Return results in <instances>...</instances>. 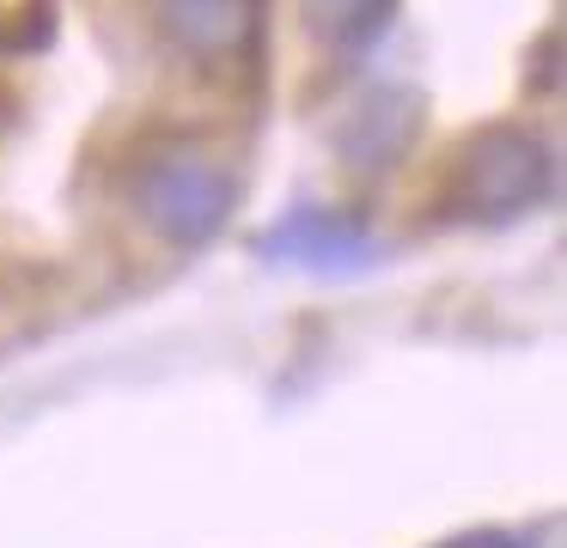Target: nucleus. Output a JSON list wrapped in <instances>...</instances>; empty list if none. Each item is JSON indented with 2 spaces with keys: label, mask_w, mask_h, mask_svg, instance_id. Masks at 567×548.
Instances as JSON below:
<instances>
[{
  "label": "nucleus",
  "mask_w": 567,
  "mask_h": 548,
  "mask_svg": "<svg viewBox=\"0 0 567 548\" xmlns=\"http://www.w3.org/2000/svg\"><path fill=\"white\" fill-rule=\"evenodd\" d=\"M482 548H513V542H501V536H488V542H482Z\"/></svg>",
  "instance_id": "nucleus-7"
},
{
  "label": "nucleus",
  "mask_w": 567,
  "mask_h": 548,
  "mask_svg": "<svg viewBox=\"0 0 567 548\" xmlns=\"http://www.w3.org/2000/svg\"><path fill=\"white\" fill-rule=\"evenodd\" d=\"M421 116H427V97H421L415 85L384 80L348 110L336 146H342V158L354 170H391V165H403V153L421 141Z\"/></svg>",
  "instance_id": "nucleus-3"
},
{
  "label": "nucleus",
  "mask_w": 567,
  "mask_h": 548,
  "mask_svg": "<svg viewBox=\"0 0 567 548\" xmlns=\"http://www.w3.org/2000/svg\"><path fill=\"white\" fill-rule=\"evenodd\" d=\"M299 19H306V31L318 37L323 49L360 55V49H372L391 31L396 0H299Z\"/></svg>",
  "instance_id": "nucleus-6"
},
{
  "label": "nucleus",
  "mask_w": 567,
  "mask_h": 548,
  "mask_svg": "<svg viewBox=\"0 0 567 548\" xmlns=\"http://www.w3.org/2000/svg\"><path fill=\"white\" fill-rule=\"evenodd\" d=\"M238 207V183L220 158L196 146H165L135 170V214L172 250H202L226 231Z\"/></svg>",
  "instance_id": "nucleus-1"
},
{
  "label": "nucleus",
  "mask_w": 567,
  "mask_h": 548,
  "mask_svg": "<svg viewBox=\"0 0 567 548\" xmlns=\"http://www.w3.org/2000/svg\"><path fill=\"white\" fill-rule=\"evenodd\" d=\"M372 231L354 214H336V207H299L281 226H269L257 238V256L269 262H299V268H360L372 262Z\"/></svg>",
  "instance_id": "nucleus-5"
},
{
  "label": "nucleus",
  "mask_w": 567,
  "mask_h": 548,
  "mask_svg": "<svg viewBox=\"0 0 567 548\" xmlns=\"http://www.w3.org/2000/svg\"><path fill=\"white\" fill-rule=\"evenodd\" d=\"M555 158L543 146L537 128H518V122H488L476 128L452 158V207L470 219H518L549 195Z\"/></svg>",
  "instance_id": "nucleus-2"
},
{
  "label": "nucleus",
  "mask_w": 567,
  "mask_h": 548,
  "mask_svg": "<svg viewBox=\"0 0 567 548\" xmlns=\"http://www.w3.org/2000/svg\"><path fill=\"white\" fill-rule=\"evenodd\" d=\"M0 31H7V19H0Z\"/></svg>",
  "instance_id": "nucleus-8"
},
{
  "label": "nucleus",
  "mask_w": 567,
  "mask_h": 548,
  "mask_svg": "<svg viewBox=\"0 0 567 548\" xmlns=\"http://www.w3.org/2000/svg\"><path fill=\"white\" fill-rule=\"evenodd\" d=\"M153 19L184 61H233L257 49L262 0H153Z\"/></svg>",
  "instance_id": "nucleus-4"
}]
</instances>
